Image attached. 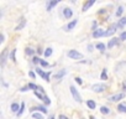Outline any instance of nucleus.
Masks as SVG:
<instances>
[{
	"label": "nucleus",
	"mask_w": 126,
	"mask_h": 119,
	"mask_svg": "<svg viewBox=\"0 0 126 119\" xmlns=\"http://www.w3.org/2000/svg\"><path fill=\"white\" fill-rule=\"evenodd\" d=\"M87 105H88L90 109H95V107H96V104H95V102L94 101H87Z\"/></svg>",
	"instance_id": "14"
},
{
	"label": "nucleus",
	"mask_w": 126,
	"mask_h": 119,
	"mask_svg": "<svg viewBox=\"0 0 126 119\" xmlns=\"http://www.w3.org/2000/svg\"><path fill=\"white\" fill-rule=\"evenodd\" d=\"M50 119H54V117H51V118H50Z\"/></svg>",
	"instance_id": "42"
},
{
	"label": "nucleus",
	"mask_w": 126,
	"mask_h": 119,
	"mask_svg": "<svg viewBox=\"0 0 126 119\" xmlns=\"http://www.w3.org/2000/svg\"><path fill=\"white\" fill-rule=\"evenodd\" d=\"M91 89L94 91L95 93H101V92H104V91L106 89V86H105V84H101V83H100V84L96 83V84H94V86L91 87Z\"/></svg>",
	"instance_id": "2"
},
{
	"label": "nucleus",
	"mask_w": 126,
	"mask_h": 119,
	"mask_svg": "<svg viewBox=\"0 0 126 119\" xmlns=\"http://www.w3.org/2000/svg\"><path fill=\"white\" fill-rule=\"evenodd\" d=\"M100 112L103 113V114H109V113H110V109H109L108 107H101L100 108Z\"/></svg>",
	"instance_id": "18"
},
{
	"label": "nucleus",
	"mask_w": 126,
	"mask_h": 119,
	"mask_svg": "<svg viewBox=\"0 0 126 119\" xmlns=\"http://www.w3.org/2000/svg\"><path fill=\"white\" fill-rule=\"evenodd\" d=\"M26 53L27 55H34V51H32V48H26Z\"/></svg>",
	"instance_id": "31"
},
{
	"label": "nucleus",
	"mask_w": 126,
	"mask_h": 119,
	"mask_svg": "<svg viewBox=\"0 0 126 119\" xmlns=\"http://www.w3.org/2000/svg\"><path fill=\"white\" fill-rule=\"evenodd\" d=\"M36 73H37V74H40L45 81H50V79H48V78H50V73H45V72H43L42 69H40V68H37V69H36Z\"/></svg>",
	"instance_id": "6"
},
{
	"label": "nucleus",
	"mask_w": 126,
	"mask_h": 119,
	"mask_svg": "<svg viewBox=\"0 0 126 119\" xmlns=\"http://www.w3.org/2000/svg\"><path fill=\"white\" fill-rule=\"evenodd\" d=\"M120 39H121V40H126V31L121 34V36H120Z\"/></svg>",
	"instance_id": "34"
},
{
	"label": "nucleus",
	"mask_w": 126,
	"mask_h": 119,
	"mask_svg": "<svg viewBox=\"0 0 126 119\" xmlns=\"http://www.w3.org/2000/svg\"><path fill=\"white\" fill-rule=\"evenodd\" d=\"M68 56H69L70 58H73V60H80V58H83V55H82L80 52L75 51V50L68 51Z\"/></svg>",
	"instance_id": "1"
},
{
	"label": "nucleus",
	"mask_w": 126,
	"mask_h": 119,
	"mask_svg": "<svg viewBox=\"0 0 126 119\" xmlns=\"http://www.w3.org/2000/svg\"><path fill=\"white\" fill-rule=\"evenodd\" d=\"M63 14H64V18L65 19H70V18H72V15H73V11L69 8H65L63 10Z\"/></svg>",
	"instance_id": "9"
},
{
	"label": "nucleus",
	"mask_w": 126,
	"mask_h": 119,
	"mask_svg": "<svg viewBox=\"0 0 126 119\" xmlns=\"http://www.w3.org/2000/svg\"><path fill=\"white\" fill-rule=\"evenodd\" d=\"M29 76H31L32 78H35V73L34 72H29Z\"/></svg>",
	"instance_id": "38"
},
{
	"label": "nucleus",
	"mask_w": 126,
	"mask_h": 119,
	"mask_svg": "<svg viewBox=\"0 0 126 119\" xmlns=\"http://www.w3.org/2000/svg\"><path fill=\"white\" fill-rule=\"evenodd\" d=\"M11 110L13 112H19V104L17 103H13L11 104Z\"/></svg>",
	"instance_id": "20"
},
{
	"label": "nucleus",
	"mask_w": 126,
	"mask_h": 119,
	"mask_svg": "<svg viewBox=\"0 0 126 119\" xmlns=\"http://www.w3.org/2000/svg\"><path fill=\"white\" fill-rule=\"evenodd\" d=\"M117 42H119V39L114 37V39H111V40H110V42L108 44V47H109V48H111V47H114L115 45H117Z\"/></svg>",
	"instance_id": "11"
},
{
	"label": "nucleus",
	"mask_w": 126,
	"mask_h": 119,
	"mask_svg": "<svg viewBox=\"0 0 126 119\" xmlns=\"http://www.w3.org/2000/svg\"><path fill=\"white\" fill-rule=\"evenodd\" d=\"M122 13H124V8H122V6H120V8L116 10V16H121Z\"/></svg>",
	"instance_id": "21"
},
{
	"label": "nucleus",
	"mask_w": 126,
	"mask_h": 119,
	"mask_svg": "<svg viewBox=\"0 0 126 119\" xmlns=\"http://www.w3.org/2000/svg\"><path fill=\"white\" fill-rule=\"evenodd\" d=\"M41 64H42L43 67H47V66H48V63H47L46 61H43V60H41Z\"/></svg>",
	"instance_id": "35"
},
{
	"label": "nucleus",
	"mask_w": 126,
	"mask_h": 119,
	"mask_svg": "<svg viewBox=\"0 0 126 119\" xmlns=\"http://www.w3.org/2000/svg\"><path fill=\"white\" fill-rule=\"evenodd\" d=\"M59 119H68V118L64 117V115H61V117H59Z\"/></svg>",
	"instance_id": "39"
},
{
	"label": "nucleus",
	"mask_w": 126,
	"mask_h": 119,
	"mask_svg": "<svg viewBox=\"0 0 126 119\" xmlns=\"http://www.w3.org/2000/svg\"><path fill=\"white\" fill-rule=\"evenodd\" d=\"M25 25H26V20H25V19H22V20H21V23H20L17 26H16V29H15V30H16V31H20V30H22Z\"/></svg>",
	"instance_id": "13"
},
{
	"label": "nucleus",
	"mask_w": 126,
	"mask_h": 119,
	"mask_svg": "<svg viewBox=\"0 0 126 119\" xmlns=\"http://www.w3.org/2000/svg\"><path fill=\"white\" fill-rule=\"evenodd\" d=\"M75 82H77V83H78V84H82V83H83V81H82V78H79V77H77V78H75Z\"/></svg>",
	"instance_id": "33"
},
{
	"label": "nucleus",
	"mask_w": 126,
	"mask_h": 119,
	"mask_svg": "<svg viewBox=\"0 0 126 119\" xmlns=\"http://www.w3.org/2000/svg\"><path fill=\"white\" fill-rule=\"evenodd\" d=\"M34 63H41V60L40 58H38V57H34Z\"/></svg>",
	"instance_id": "32"
},
{
	"label": "nucleus",
	"mask_w": 126,
	"mask_h": 119,
	"mask_svg": "<svg viewBox=\"0 0 126 119\" xmlns=\"http://www.w3.org/2000/svg\"><path fill=\"white\" fill-rule=\"evenodd\" d=\"M32 117H34L35 119H43V117L40 114V113H34V114H32Z\"/></svg>",
	"instance_id": "24"
},
{
	"label": "nucleus",
	"mask_w": 126,
	"mask_h": 119,
	"mask_svg": "<svg viewBox=\"0 0 126 119\" xmlns=\"http://www.w3.org/2000/svg\"><path fill=\"white\" fill-rule=\"evenodd\" d=\"M104 35H105V31L101 30V29H96L93 32V37H95V39H98V37H100V36H104Z\"/></svg>",
	"instance_id": "7"
},
{
	"label": "nucleus",
	"mask_w": 126,
	"mask_h": 119,
	"mask_svg": "<svg viewBox=\"0 0 126 119\" xmlns=\"http://www.w3.org/2000/svg\"><path fill=\"white\" fill-rule=\"evenodd\" d=\"M36 109H37V110H41L42 113H47V109H46L45 107H40V108H36Z\"/></svg>",
	"instance_id": "29"
},
{
	"label": "nucleus",
	"mask_w": 126,
	"mask_h": 119,
	"mask_svg": "<svg viewBox=\"0 0 126 119\" xmlns=\"http://www.w3.org/2000/svg\"><path fill=\"white\" fill-rule=\"evenodd\" d=\"M6 55H8V50H4L1 52V56H0V63L1 66H5V61H6Z\"/></svg>",
	"instance_id": "8"
},
{
	"label": "nucleus",
	"mask_w": 126,
	"mask_h": 119,
	"mask_svg": "<svg viewBox=\"0 0 126 119\" xmlns=\"http://www.w3.org/2000/svg\"><path fill=\"white\" fill-rule=\"evenodd\" d=\"M24 108H25V103H22V104H21V109L17 112V115L20 117L21 114H22V112H24Z\"/></svg>",
	"instance_id": "26"
},
{
	"label": "nucleus",
	"mask_w": 126,
	"mask_h": 119,
	"mask_svg": "<svg viewBox=\"0 0 126 119\" xmlns=\"http://www.w3.org/2000/svg\"><path fill=\"white\" fill-rule=\"evenodd\" d=\"M124 97H125V93H116V94L109 97L108 101H110V102H119L120 99H122Z\"/></svg>",
	"instance_id": "4"
},
{
	"label": "nucleus",
	"mask_w": 126,
	"mask_h": 119,
	"mask_svg": "<svg viewBox=\"0 0 126 119\" xmlns=\"http://www.w3.org/2000/svg\"><path fill=\"white\" fill-rule=\"evenodd\" d=\"M91 48H93V46H91V45H89V46H88V50H89V51H91Z\"/></svg>",
	"instance_id": "40"
},
{
	"label": "nucleus",
	"mask_w": 126,
	"mask_h": 119,
	"mask_svg": "<svg viewBox=\"0 0 126 119\" xmlns=\"http://www.w3.org/2000/svg\"><path fill=\"white\" fill-rule=\"evenodd\" d=\"M29 88H32V89H38V87L36 84H34V83H30L29 84Z\"/></svg>",
	"instance_id": "30"
},
{
	"label": "nucleus",
	"mask_w": 126,
	"mask_h": 119,
	"mask_svg": "<svg viewBox=\"0 0 126 119\" xmlns=\"http://www.w3.org/2000/svg\"><path fill=\"white\" fill-rule=\"evenodd\" d=\"M101 79H108V77H106V69H103V73H101Z\"/></svg>",
	"instance_id": "27"
},
{
	"label": "nucleus",
	"mask_w": 126,
	"mask_h": 119,
	"mask_svg": "<svg viewBox=\"0 0 126 119\" xmlns=\"http://www.w3.org/2000/svg\"><path fill=\"white\" fill-rule=\"evenodd\" d=\"M77 23H78V20H75V19L72 20L67 26H65V30H67V31H68V30H73V29H74V26L77 25Z\"/></svg>",
	"instance_id": "10"
},
{
	"label": "nucleus",
	"mask_w": 126,
	"mask_h": 119,
	"mask_svg": "<svg viewBox=\"0 0 126 119\" xmlns=\"http://www.w3.org/2000/svg\"><path fill=\"white\" fill-rule=\"evenodd\" d=\"M52 55V48H47V50L45 51V56L46 57H50Z\"/></svg>",
	"instance_id": "22"
},
{
	"label": "nucleus",
	"mask_w": 126,
	"mask_h": 119,
	"mask_svg": "<svg viewBox=\"0 0 126 119\" xmlns=\"http://www.w3.org/2000/svg\"><path fill=\"white\" fill-rule=\"evenodd\" d=\"M43 101H45V103H46V104H50V103H51V101L48 99V98H47L46 96H45V99H43Z\"/></svg>",
	"instance_id": "36"
},
{
	"label": "nucleus",
	"mask_w": 126,
	"mask_h": 119,
	"mask_svg": "<svg viewBox=\"0 0 126 119\" xmlns=\"http://www.w3.org/2000/svg\"><path fill=\"white\" fill-rule=\"evenodd\" d=\"M15 53H16V50H13L11 53H10V58H11V61H16V58H15Z\"/></svg>",
	"instance_id": "23"
},
{
	"label": "nucleus",
	"mask_w": 126,
	"mask_h": 119,
	"mask_svg": "<svg viewBox=\"0 0 126 119\" xmlns=\"http://www.w3.org/2000/svg\"><path fill=\"white\" fill-rule=\"evenodd\" d=\"M90 119H95V118H94V117H90Z\"/></svg>",
	"instance_id": "41"
},
{
	"label": "nucleus",
	"mask_w": 126,
	"mask_h": 119,
	"mask_svg": "<svg viewBox=\"0 0 126 119\" xmlns=\"http://www.w3.org/2000/svg\"><path fill=\"white\" fill-rule=\"evenodd\" d=\"M96 48H98L99 51L104 52V51H105V48H106V46L104 45V44H101V42H99V44H96Z\"/></svg>",
	"instance_id": "16"
},
{
	"label": "nucleus",
	"mask_w": 126,
	"mask_h": 119,
	"mask_svg": "<svg viewBox=\"0 0 126 119\" xmlns=\"http://www.w3.org/2000/svg\"><path fill=\"white\" fill-rule=\"evenodd\" d=\"M70 93H72V96H73V98H74V101L75 102H82V98H80V94L78 93V91L75 89V87H73V86H70Z\"/></svg>",
	"instance_id": "3"
},
{
	"label": "nucleus",
	"mask_w": 126,
	"mask_h": 119,
	"mask_svg": "<svg viewBox=\"0 0 126 119\" xmlns=\"http://www.w3.org/2000/svg\"><path fill=\"white\" fill-rule=\"evenodd\" d=\"M122 88H124V91H126V81H124V83H122Z\"/></svg>",
	"instance_id": "37"
},
{
	"label": "nucleus",
	"mask_w": 126,
	"mask_h": 119,
	"mask_svg": "<svg viewBox=\"0 0 126 119\" xmlns=\"http://www.w3.org/2000/svg\"><path fill=\"white\" fill-rule=\"evenodd\" d=\"M65 73V71H62V72H59V73H57L56 74V78H61V77H63V74Z\"/></svg>",
	"instance_id": "28"
},
{
	"label": "nucleus",
	"mask_w": 126,
	"mask_h": 119,
	"mask_svg": "<svg viewBox=\"0 0 126 119\" xmlns=\"http://www.w3.org/2000/svg\"><path fill=\"white\" fill-rule=\"evenodd\" d=\"M58 1H51V3H47V10H51L54 5H57Z\"/></svg>",
	"instance_id": "19"
},
{
	"label": "nucleus",
	"mask_w": 126,
	"mask_h": 119,
	"mask_svg": "<svg viewBox=\"0 0 126 119\" xmlns=\"http://www.w3.org/2000/svg\"><path fill=\"white\" fill-rule=\"evenodd\" d=\"M116 27H119L117 24L111 25V26H110V29H109L108 31H105V36H111V35H114V34H115V31H116V30H115Z\"/></svg>",
	"instance_id": "5"
},
{
	"label": "nucleus",
	"mask_w": 126,
	"mask_h": 119,
	"mask_svg": "<svg viewBox=\"0 0 126 119\" xmlns=\"http://www.w3.org/2000/svg\"><path fill=\"white\" fill-rule=\"evenodd\" d=\"M94 0H90V1H87L85 4H84V6H83V11H87V10H88L90 6H91V5H94Z\"/></svg>",
	"instance_id": "12"
},
{
	"label": "nucleus",
	"mask_w": 126,
	"mask_h": 119,
	"mask_svg": "<svg viewBox=\"0 0 126 119\" xmlns=\"http://www.w3.org/2000/svg\"><path fill=\"white\" fill-rule=\"evenodd\" d=\"M35 94H36V97H38V98H40L41 101H43V99H45V96H42V94H40V93H38V92H37V91H35Z\"/></svg>",
	"instance_id": "25"
},
{
	"label": "nucleus",
	"mask_w": 126,
	"mask_h": 119,
	"mask_svg": "<svg viewBox=\"0 0 126 119\" xmlns=\"http://www.w3.org/2000/svg\"><path fill=\"white\" fill-rule=\"evenodd\" d=\"M125 25H126V18H121L119 20V23H117V26L119 27H124Z\"/></svg>",
	"instance_id": "15"
},
{
	"label": "nucleus",
	"mask_w": 126,
	"mask_h": 119,
	"mask_svg": "<svg viewBox=\"0 0 126 119\" xmlns=\"http://www.w3.org/2000/svg\"><path fill=\"white\" fill-rule=\"evenodd\" d=\"M117 110L121 113H126V104H119L117 105Z\"/></svg>",
	"instance_id": "17"
}]
</instances>
